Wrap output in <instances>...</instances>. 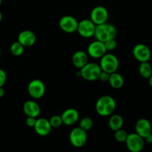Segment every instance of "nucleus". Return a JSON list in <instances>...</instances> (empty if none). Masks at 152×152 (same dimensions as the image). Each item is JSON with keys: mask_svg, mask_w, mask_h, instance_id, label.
Here are the masks:
<instances>
[{"mask_svg": "<svg viewBox=\"0 0 152 152\" xmlns=\"http://www.w3.org/2000/svg\"><path fill=\"white\" fill-rule=\"evenodd\" d=\"M94 126V121L91 117H83L80 122V126L81 129H83V130H85L86 132L91 130L92 129Z\"/></svg>", "mask_w": 152, "mask_h": 152, "instance_id": "obj_23", "label": "nucleus"}, {"mask_svg": "<svg viewBox=\"0 0 152 152\" xmlns=\"http://www.w3.org/2000/svg\"><path fill=\"white\" fill-rule=\"evenodd\" d=\"M7 80V74L4 70L0 68V87H3Z\"/></svg>", "mask_w": 152, "mask_h": 152, "instance_id": "obj_27", "label": "nucleus"}, {"mask_svg": "<svg viewBox=\"0 0 152 152\" xmlns=\"http://www.w3.org/2000/svg\"><path fill=\"white\" fill-rule=\"evenodd\" d=\"M34 128L36 133L41 137H46L50 134L53 129L49 120L45 118L37 119V122Z\"/></svg>", "mask_w": 152, "mask_h": 152, "instance_id": "obj_14", "label": "nucleus"}, {"mask_svg": "<svg viewBox=\"0 0 152 152\" xmlns=\"http://www.w3.org/2000/svg\"><path fill=\"white\" fill-rule=\"evenodd\" d=\"M91 20L96 25L107 22L108 19V11L103 6H96L92 9L90 14Z\"/></svg>", "mask_w": 152, "mask_h": 152, "instance_id": "obj_10", "label": "nucleus"}, {"mask_svg": "<svg viewBox=\"0 0 152 152\" xmlns=\"http://www.w3.org/2000/svg\"><path fill=\"white\" fill-rule=\"evenodd\" d=\"M110 74H109V73L105 72V71H101L100 74H99V80H100L101 82H103V83L108 82V80H109Z\"/></svg>", "mask_w": 152, "mask_h": 152, "instance_id": "obj_28", "label": "nucleus"}, {"mask_svg": "<svg viewBox=\"0 0 152 152\" xmlns=\"http://www.w3.org/2000/svg\"><path fill=\"white\" fill-rule=\"evenodd\" d=\"M132 53L134 57L140 62H149L151 58V49L148 46L142 43L136 45L134 47Z\"/></svg>", "mask_w": 152, "mask_h": 152, "instance_id": "obj_7", "label": "nucleus"}, {"mask_svg": "<svg viewBox=\"0 0 152 152\" xmlns=\"http://www.w3.org/2000/svg\"><path fill=\"white\" fill-rule=\"evenodd\" d=\"M125 142L130 152H141L145 146L144 139L137 133L129 134Z\"/></svg>", "mask_w": 152, "mask_h": 152, "instance_id": "obj_5", "label": "nucleus"}, {"mask_svg": "<svg viewBox=\"0 0 152 152\" xmlns=\"http://www.w3.org/2000/svg\"><path fill=\"white\" fill-rule=\"evenodd\" d=\"M128 135L129 134L124 129H119V130L114 132V139L119 142H125L127 139Z\"/></svg>", "mask_w": 152, "mask_h": 152, "instance_id": "obj_24", "label": "nucleus"}, {"mask_svg": "<svg viewBox=\"0 0 152 152\" xmlns=\"http://www.w3.org/2000/svg\"><path fill=\"white\" fill-rule=\"evenodd\" d=\"M0 55H1V48H0Z\"/></svg>", "mask_w": 152, "mask_h": 152, "instance_id": "obj_35", "label": "nucleus"}, {"mask_svg": "<svg viewBox=\"0 0 152 152\" xmlns=\"http://www.w3.org/2000/svg\"><path fill=\"white\" fill-rule=\"evenodd\" d=\"M36 122H37V119H36L35 117H28L26 118V120H25V124H26L28 127L34 128L36 124Z\"/></svg>", "mask_w": 152, "mask_h": 152, "instance_id": "obj_29", "label": "nucleus"}, {"mask_svg": "<svg viewBox=\"0 0 152 152\" xmlns=\"http://www.w3.org/2000/svg\"><path fill=\"white\" fill-rule=\"evenodd\" d=\"M4 95V90L3 88V87H0V98L3 97V96Z\"/></svg>", "mask_w": 152, "mask_h": 152, "instance_id": "obj_31", "label": "nucleus"}, {"mask_svg": "<svg viewBox=\"0 0 152 152\" xmlns=\"http://www.w3.org/2000/svg\"><path fill=\"white\" fill-rule=\"evenodd\" d=\"M139 73L144 79H148L152 74V66L148 62H140L139 66Z\"/></svg>", "mask_w": 152, "mask_h": 152, "instance_id": "obj_21", "label": "nucleus"}, {"mask_svg": "<svg viewBox=\"0 0 152 152\" xmlns=\"http://www.w3.org/2000/svg\"><path fill=\"white\" fill-rule=\"evenodd\" d=\"M118 58L112 53H105L103 56L100 58L99 66L102 71L108 72L109 74L116 72L119 68Z\"/></svg>", "mask_w": 152, "mask_h": 152, "instance_id": "obj_4", "label": "nucleus"}, {"mask_svg": "<svg viewBox=\"0 0 152 152\" xmlns=\"http://www.w3.org/2000/svg\"><path fill=\"white\" fill-rule=\"evenodd\" d=\"M107 53L104 42L98 40L92 42L88 47V55L94 59H100Z\"/></svg>", "mask_w": 152, "mask_h": 152, "instance_id": "obj_12", "label": "nucleus"}, {"mask_svg": "<svg viewBox=\"0 0 152 152\" xmlns=\"http://www.w3.org/2000/svg\"><path fill=\"white\" fill-rule=\"evenodd\" d=\"M104 44H105V47L106 48L107 51L108 50H110V51L114 50L117 46V42L115 39H111L107 40L106 42H104Z\"/></svg>", "mask_w": 152, "mask_h": 152, "instance_id": "obj_26", "label": "nucleus"}, {"mask_svg": "<svg viewBox=\"0 0 152 152\" xmlns=\"http://www.w3.org/2000/svg\"><path fill=\"white\" fill-rule=\"evenodd\" d=\"M144 140H145V142H148V143H149V144L152 143V133L150 134L149 135H148V136H147L144 139Z\"/></svg>", "mask_w": 152, "mask_h": 152, "instance_id": "obj_30", "label": "nucleus"}, {"mask_svg": "<svg viewBox=\"0 0 152 152\" xmlns=\"http://www.w3.org/2000/svg\"><path fill=\"white\" fill-rule=\"evenodd\" d=\"M123 125H124V120L122 116L119 115V114L111 115V117L108 120V126L111 131L116 132L119 129H123Z\"/></svg>", "mask_w": 152, "mask_h": 152, "instance_id": "obj_19", "label": "nucleus"}, {"mask_svg": "<svg viewBox=\"0 0 152 152\" xmlns=\"http://www.w3.org/2000/svg\"><path fill=\"white\" fill-rule=\"evenodd\" d=\"M102 69L99 64L94 62H88L84 67L80 69V74L87 81H95L99 80Z\"/></svg>", "mask_w": 152, "mask_h": 152, "instance_id": "obj_3", "label": "nucleus"}, {"mask_svg": "<svg viewBox=\"0 0 152 152\" xmlns=\"http://www.w3.org/2000/svg\"><path fill=\"white\" fill-rule=\"evenodd\" d=\"M24 47L21 43H19V42H14L13 44L10 45V53L15 56H19L21 55H22V53H24Z\"/></svg>", "mask_w": 152, "mask_h": 152, "instance_id": "obj_22", "label": "nucleus"}, {"mask_svg": "<svg viewBox=\"0 0 152 152\" xmlns=\"http://www.w3.org/2000/svg\"><path fill=\"white\" fill-rule=\"evenodd\" d=\"M63 124L71 126L77 123L80 118V114L75 108H68L61 115Z\"/></svg>", "mask_w": 152, "mask_h": 152, "instance_id": "obj_15", "label": "nucleus"}, {"mask_svg": "<svg viewBox=\"0 0 152 152\" xmlns=\"http://www.w3.org/2000/svg\"><path fill=\"white\" fill-rule=\"evenodd\" d=\"M28 91L30 96L34 99H40L45 94V86L42 80L36 79L31 80L28 86Z\"/></svg>", "mask_w": 152, "mask_h": 152, "instance_id": "obj_8", "label": "nucleus"}, {"mask_svg": "<svg viewBox=\"0 0 152 152\" xmlns=\"http://www.w3.org/2000/svg\"><path fill=\"white\" fill-rule=\"evenodd\" d=\"M116 109V101L112 96L105 95L101 96L96 102V111L102 117H108Z\"/></svg>", "mask_w": 152, "mask_h": 152, "instance_id": "obj_1", "label": "nucleus"}, {"mask_svg": "<svg viewBox=\"0 0 152 152\" xmlns=\"http://www.w3.org/2000/svg\"><path fill=\"white\" fill-rule=\"evenodd\" d=\"M59 28L62 31L68 34H72L77 31L78 21L72 16H64L59 19Z\"/></svg>", "mask_w": 152, "mask_h": 152, "instance_id": "obj_11", "label": "nucleus"}, {"mask_svg": "<svg viewBox=\"0 0 152 152\" xmlns=\"http://www.w3.org/2000/svg\"><path fill=\"white\" fill-rule=\"evenodd\" d=\"M23 111L27 117H38L41 112V108L37 102L33 100H28L24 103Z\"/></svg>", "mask_w": 152, "mask_h": 152, "instance_id": "obj_17", "label": "nucleus"}, {"mask_svg": "<svg viewBox=\"0 0 152 152\" xmlns=\"http://www.w3.org/2000/svg\"><path fill=\"white\" fill-rule=\"evenodd\" d=\"M49 122L52 128H59L63 124L62 117L59 115H53L49 119Z\"/></svg>", "mask_w": 152, "mask_h": 152, "instance_id": "obj_25", "label": "nucleus"}, {"mask_svg": "<svg viewBox=\"0 0 152 152\" xmlns=\"http://www.w3.org/2000/svg\"><path fill=\"white\" fill-rule=\"evenodd\" d=\"M37 40L35 34L29 30H25L19 33L18 36V42L25 48L31 47L34 45Z\"/></svg>", "mask_w": 152, "mask_h": 152, "instance_id": "obj_16", "label": "nucleus"}, {"mask_svg": "<svg viewBox=\"0 0 152 152\" xmlns=\"http://www.w3.org/2000/svg\"><path fill=\"white\" fill-rule=\"evenodd\" d=\"M1 19H2V14H1V13L0 12V22H1Z\"/></svg>", "mask_w": 152, "mask_h": 152, "instance_id": "obj_33", "label": "nucleus"}, {"mask_svg": "<svg viewBox=\"0 0 152 152\" xmlns=\"http://www.w3.org/2000/svg\"><path fill=\"white\" fill-rule=\"evenodd\" d=\"M87 132L80 127L74 128L69 134V140L71 145L76 148H81L87 142Z\"/></svg>", "mask_w": 152, "mask_h": 152, "instance_id": "obj_6", "label": "nucleus"}, {"mask_svg": "<svg viewBox=\"0 0 152 152\" xmlns=\"http://www.w3.org/2000/svg\"><path fill=\"white\" fill-rule=\"evenodd\" d=\"M148 84H149V86L152 88V74L150 76V77L148 79Z\"/></svg>", "mask_w": 152, "mask_h": 152, "instance_id": "obj_32", "label": "nucleus"}, {"mask_svg": "<svg viewBox=\"0 0 152 152\" xmlns=\"http://www.w3.org/2000/svg\"><path fill=\"white\" fill-rule=\"evenodd\" d=\"M73 65L78 69H81L88 62V55L83 50H78L72 56Z\"/></svg>", "mask_w": 152, "mask_h": 152, "instance_id": "obj_18", "label": "nucleus"}, {"mask_svg": "<svg viewBox=\"0 0 152 152\" xmlns=\"http://www.w3.org/2000/svg\"><path fill=\"white\" fill-rule=\"evenodd\" d=\"M108 83L113 88L120 89L124 85V78L121 74L116 71L110 74Z\"/></svg>", "mask_w": 152, "mask_h": 152, "instance_id": "obj_20", "label": "nucleus"}, {"mask_svg": "<svg viewBox=\"0 0 152 152\" xmlns=\"http://www.w3.org/2000/svg\"><path fill=\"white\" fill-rule=\"evenodd\" d=\"M117 28L113 25L109 23L101 24L96 25L94 36L96 40L105 42L107 40L115 39L117 37Z\"/></svg>", "mask_w": 152, "mask_h": 152, "instance_id": "obj_2", "label": "nucleus"}, {"mask_svg": "<svg viewBox=\"0 0 152 152\" xmlns=\"http://www.w3.org/2000/svg\"><path fill=\"white\" fill-rule=\"evenodd\" d=\"M96 25L91 19H83L78 22L77 32L84 38H91L94 36Z\"/></svg>", "mask_w": 152, "mask_h": 152, "instance_id": "obj_9", "label": "nucleus"}, {"mask_svg": "<svg viewBox=\"0 0 152 152\" xmlns=\"http://www.w3.org/2000/svg\"><path fill=\"white\" fill-rule=\"evenodd\" d=\"M135 133L142 137L143 139L152 133L151 124L149 120L145 118L138 120L135 124Z\"/></svg>", "mask_w": 152, "mask_h": 152, "instance_id": "obj_13", "label": "nucleus"}, {"mask_svg": "<svg viewBox=\"0 0 152 152\" xmlns=\"http://www.w3.org/2000/svg\"><path fill=\"white\" fill-rule=\"evenodd\" d=\"M1 1H2V0H0V6H1Z\"/></svg>", "mask_w": 152, "mask_h": 152, "instance_id": "obj_34", "label": "nucleus"}]
</instances>
